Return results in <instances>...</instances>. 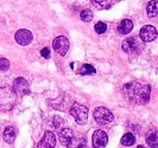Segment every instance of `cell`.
Here are the masks:
<instances>
[{
  "label": "cell",
  "instance_id": "cell-1",
  "mask_svg": "<svg viewBox=\"0 0 158 148\" xmlns=\"http://www.w3.org/2000/svg\"><path fill=\"white\" fill-rule=\"evenodd\" d=\"M150 86L140 84L138 82H131L124 86V94L128 101L135 104H145L150 100Z\"/></svg>",
  "mask_w": 158,
  "mask_h": 148
},
{
  "label": "cell",
  "instance_id": "cell-2",
  "mask_svg": "<svg viewBox=\"0 0 158 148\" xmlns=\"http://www.w3.org/2000/svg\"><path fill=\"white\" fill-rule=\"evenodd\" d=\"M16 102V93L13 89L4 86L0 88V108L4 110H8L13 107Z\"/></svg>",
  "mask_w": 158,
  "mask_h": 148
},
{
  "label": "cell",
  "instance_id": "cell-3",
  "mask_svg": "<svg viewBox=\"0 0 158 148\" xmlns=\"http://www.w3.org/2000/svg\"><path fill=\"white\" fill-rule=\"evenodd\" d=\"M69 113H70V115L75 118V121L79 125H85L87 122L88 108L86 106H82V104H80L77 102H74L73 106L70 107Z\"/></svg>",
  "mask_w": 158,
  "mask_h": 148
},
{
  "label": "cell",
  "instance_id": "cell-4",
  "mask_svg": "<svg viewBox=\"0 0 158 148\" xmlns=\"http://www.w3.org/2000/svg\"><path fill=\"white\" fill-rule=\"evenodd\" d=\"M94 118L98 125L107 126L113 121L114 116L110 109H107L105 107H98L94 110Z\"/></svg>",
  "mask_w": 158,
  "mask_h": 148
},
{
  "label": "cell",
  "instance_id": "cell-5",
  "mask_svg": "<svg viewBox=\"0 0 158 148\" xmlns=\"http://www.w3.org/2000/svg\"><path fill=\"white\" fill-rule=\"evenodd\" d=\"M52 46H54V50L60 56H65L68 52V49H69V40L64 36H58L54 39Z\"/></svg>",
  "mask_w": 158,
  "mask_h": 148
},
{
  "label": "cell",
  "instance_id": "cell-6",
  "mask_svg": "<svg viewBox=\"0 0 158 148\" xmlns=\"http://www.w3.org/2000/svg\"><path fill=\"white\" fill-rule=\"evenodd\" d=\"M92 142H93L94 148H105L107 142H108V138H107L106 132H103L101 129L95 130L93 136H92Z\"/></svg>",
  "mask_w": 158,
  "mask_h": 148
},
{
  "label": "cell",
  "instance_id": "cell-7",
  "mask_svg": "<svg viewBox=\"0 0 158 148\" xmlns=\"http://www.w3.org/2000/svg\"><path fill=\"white\" fill-rule=\"evenodd\" d=\"M123 50L126 52V54H135L138 52L140 50V44H139V40L135 38V37H130L126 38L123 42Z\"/></svg>",
  "mask_w": 158,
  "mask_h": 148
},
{
  "label": "cell",
  "instance_id": "cell-8",
  "mask_svg": "<svg viewBox=\"0 0 158 148\" xmlns=\"http://www.w3.org/2000/svg\"><path fill=\"white\" fill-rule=\"evenodd\" d=\"M139 36H140V39L144 43H149V42H152V40L156 39V37H157V30L152 25H145V26L142 27Z\"/></svg>",
  "mask_w": 158,
  "mask_h": 148
},
{
  "label": "cell",
  "instance_id": "cell-9",
  "mask_svg": "<svg viewBox=\"0 0 158 148\" xmlns=\"http://www.w3.org/2000/svg\"><path fill=\"white\" fill-rule=\"evenodd\" d=\"M32 33L29 30H25V29H22V30H18L15 34V39L16 42L19 44V45H23V46H26L29 45L32 42Z\"/></svg>",
  "mask_w": 158,
  "mask_h": 148
},
{
  "label": "cell",
  "instance_id": "cell-10",
  "mask_svg": "<svg viewBox=\"0 0 158 148\" xmlns=\"http://www.w3.org/2000/svg\"><path fill=\"white\" fill-rule=\"evenodd\" d=\"M56 145V136L52 132H45L37 148H54Z\"/></svg>",
  "mask_w": 158,
  "mask_h": 148
},
{
  "label": "cell",
  "instance_id": "cell-11",
  "mask_svg": "<svg viewBox=\"0 0 158 148\" xmlns=\"http://www.w3.org/2000/svg\"><path fill=\"white\" fill-rule=\"evenodd\" d=\"M13 90H15V93L20 94V95L29 94L30 90H29V83H27V81L23 77L16 78L15 82H13Z\"/></svg>",
  "mask_w": 158,
  "mask_h": 148
},
{
  "label": "cell",
  "instance_id": "cell-12",
  "mask_svg": "<svg viewBox=\"0 0 158 148\" xmlns=\"http://www.w3.org/2000/svg\"><path fill=\"white\" fill-rule=\"evenodd\" d=\"M58 138H60L61 143L68 147V145L70 143V141L74 139V133H73V130L69 129V128H64L63 130H61V132H60Z\"/></svg>",
  "mask_w": 158,
  "mask_h": 148
},
{
  "label": "cell",
  "instance_id": "cell-13",
  "mask_svg": "<svg viewBox=\"0 0 158 148\" xmlns=\"http://www.w3.org/2000/svg\"><path fill=\"white\" fill-rule=\"evenodd\" d=\"M16 136H17V130L15 127L8 126V127L5 128L4 134H2V138H4V140L6 141L7 143H13L15 140H16Z\"/></svg>",
  "mask_w": 158,
  "mask_h": 148
},
{
  "label": "cell",
  "instance_id": "cell-14",
  "mask_svg": "<svg viewBox=\"0 0 158 148\" xmlns=\"http://www.w3.org/2000/svg\"><path fill=\"white\" fill-rule=\"evenodd\" d=\"M132 29H133V23L130 19H124L118 26V31L121 34H128L132 31Z\"/></svg>",
  "mask_w": 158,
  "mask_h": 148
},
{
  "label": "cell",
  "instance_id": "cell-15",
  "mask_svg": "<svg viewBox=\"0 0 158 148\" xmlns=\"http://www.w3.org/2000/svg\"><path fill=\"white\" fill-rule=\"evenodd\" d=\"M146 13L150 18H153L158 14V1L157 0H151L149 1L146 6Z\"/></svg>",
  "mask_w": 158,
  "mask_h": 148
},
{
  "label": "cell",
  "instance_id": "cell-16",
  "mask_svg": "<svg viewBox=\"0 0 158 148\" xmlns=\"http://www.w3.org/2000/svg\"><path fill=\"white\" fill-rule=\"evenodd\" d=\"M146 143L151 148L158 147V132H150L146 135Z\"/></svg>",
  "mask_w": 158,
  "mask_h": 148
},
{
  "label": "cell",
  "instance_id": "cell-17",
  "mask_svg": "<svg viewBox=\"0 0 158 148\" xmlns=\"http://www.w3.org/2000/svg\"><path fill=\"white\" fill-rule=\"evenodd\" d=\"M98 10H107L112 6V0H90Z\"/></svg>",
  "mask_w": 158,
  "mask_h": 148
},
{
  "label": "cell",
  "instance_id": "cell-18",
  "mask_svg": "<svg viewBox=\"0 0 158 148\" xmlns=\"http://www.w3.org/2000/svg\"><path fill=\"white\" fill-rule=\"evenodd\" d=\"M121 145H124V146H132V145H135V135L132 134V133H126L123 138H121Z\"/></svg>",
  "mask_w": 158,
  "mask_h": 148
},
{
  "label": "cell",
  "instance_id": "cell-19",
  "mask_svg": "<svg viewBox=\"0 0 158 148\" xmlns=\"http://www.w3.org/2000/svg\"><path fill=\"white\" fill-rule=\"evenodd\" d=\"M96 70H95L94 66H92L90 64H83L79 70L80 75H94Z\"/></svg>",
  "mask_w": 158,
  "mask_h": 148
},
{
  "label": "cell",
  "instance_id": "cell-20",
  "mask_svg": "<svg viewBox=\"0 0 158 148\" xmlns=\"http://www.w3.org/2000/svg\"><path fill=\"white\" fill-rule=\"evenodd\" d=\"M86 146V141L85 139H79L76 140L75 138L70 141V143L68 145V148H83Z\"/></svg>",
  "mask_w": 158,
  "mask_h": 148
},
{
  "label": "cell",
  "instance_id": "cell-21",
  "mask_svg": "<svg viewBox=\"0 0 158 148\" xmlns=\"http://www.w3.org/2000/svg\"><path fill=\"white\" fill-rule=\"evenodd\" d=\"M81 19L83 20V22H92V19H93V13H92V11L90 10H83L82 12H81Z\"/></svg>",
  "mask_w": 158,
  "mask_h": 148
},
{
  "label": "cell",
  "instance_id": "cell-22",
  "mask_svg": "<svg viewBox=\"0 0 158 148\" xmlns=\"http://www.w3.org/2000/svg\"><path fill=\"white\" fill-rule=\"evenodd\" d=\"M95 31H96V33H99V34H102V33H105L106 32V30H107V25L105 23H102V22H99V23L95 24Z\"/></svg>",
  "mask_w": 158,
  "mask_h": 148
},
{
  "label": "cell",
  "instance_id": "cell-23",
  "mask_svg": "<svg viewBox=\"0 0 158 148\" xmlns=\"http://www.w3.org/2000/svg\"><path fill=\"white\" fill-rule=\"evenodd\" d=\"M10 68V61L6 58H0V70L6 71Z\"/></svg>",
  "mask_w": 158,
  "mask_h": 148
},
{
  "label": "cell",
  "instance_id": "cell-24",
  "mask_svg": "<svg viewBox=\"0 0 158 148\" xmlns=\"http://www.w3.org/2000/svg\"><path fill=\"white\" fill-rule=\"evenodd\" d=\"M40 55L43 56L44 58H50V50L48 47H44L40 50Z\"/></svg>",
  "mask_w": 158,
  "mask_h": 148
},
{
  "label": "cell",
  "instance_id": "cell-25",
  "mask_svg": "<svg viewBox=\"0 0 158 148\" xmlns=\"http://www.w3.org/2000/svg\"><path fill=\"white\" fill-rule=\"evenodd\" d=\"M62 120H61V117H58V116H56L55 118H54V126H55V128H58L60 126L62 125Z\"/></svg>",
  "mask_w": 158,
  "mask_h": 148
},
{
  "label": "cell",
  "instance_id": "cell-26",
  "mask_svg": "<svg viewBox=\"0 0 158 148\" xmlns=\"http://www.w3.org/2000/svg\"><path fill=\"white\" fill-rule=\"evenodd\" d=\"M137 148H145V147H144V146H142V145H140V146H138V147H137Z\"/></svg>",
  "mask_w": 158,
  "mask_h": 148
}]
</instances>
